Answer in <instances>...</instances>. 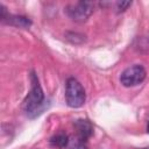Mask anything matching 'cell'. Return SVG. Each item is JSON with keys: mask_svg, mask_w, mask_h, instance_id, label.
I'll return each instance as SVG.
<instances>
[{"mask_svg": "<svg viewBox=\"0 0 149 149\" xmlns=\"http://www.w3.org/2000/svg\"><path fill=\"white\" fill-rule=\"evenodd\" d=\"M30 83H31V88L28 95L26 97V99L23 100L22 107L27 116L33 119L36 118L44 107V94L40 85V80L34 72L30 73Z\"/></svg>", "mask_w": 149, "mask_h": 149, "instance_id": "1", "label": "cell"}, {"mask_svg": "<svg viewBox=\"0 0 149 149\" xmlns=\"http://www.w3.org/2000/svg\"><path fill=\"white\" fill-rule=\"evenodd\" d=\"M65 100L68 106L72 108L81 107L86 100L85 90L76 78H69L65 86Z\"/></svg>", "mask_w": 149, "mask_h": 149, "instance_id": "2", "label": "cell"}, {"mask_svg": "<svg viewBox=\"0 0 149 149\" xmlns=\"http://www.w3.org/2000/svg\"><path fill=\"white\" fill-rule=\"evenodd\" d=\"M146 70L142 65L135 64L127 68L120 76V81L123 86L130 87L141 84L146 78Z\"/></svg>", "mask_w": 149, "mask_h": 149, "instance_id": "3", "label": "cell"}, {"mask_svg": "<svg viewBox=\"0 0 149 149\" xmlns=\"http://www.w3.org/2000/svg\"><path fill=\"white\" fill-rule=\"evenodd\" d=\"M94 5L91 1H79L74 5H70L66 8L68 15L76 22L86 21L93 13Z\"/></svg>", "mask_w": 149, "mask_h": 149, "instance_id": "4", "label": "cell"}, {"mask_svg": "<svg viewBox=\"0 0 149 149\" xmlns=\"http://www.w3.org/2000/svg\"><path fill=\"white\" fill-rule=\"evenodd\" d=\"M74 129H76V133L79 137L84 139V140H87L88 137L92 136L93 134V126L91 125L90 121L87 120H84V119H80V120H77L74 123Z\"/></svg>", "mask_w": 149, "mask_h": 149, "instance_id": "5", "label": "cell"}, {"mask_svg": "<svg viewBox=\"0 0 149 149\" xmlns=\"http://www.w3.org/2000/svg\"><path fill=\"white\" fill-rule=\"evenodd\" d=\"M2 22L15 26V27H20V28H29L31 26V21L28 17L22 15H8Z\"/></svg>", "mask_w": 149, "mask_h": 149, "instance_id": "6", "label": "cell"}, {"mask_svg": "<svg viewBox=\"0 0 149 149\" xmlns=\"http://www.w3.org/2000/svg\"><path fill=\"white\" fill-rule=\"evenodd\" d=\"M69 136L64 133H58L50 139V146L54 148H64L69 144Z\"/></svg>", "mask_w": 149, "mask_h": 149, "instance_id": "7", "label": "cell"}, {"mask_svg": "<svg viewBox=\"0 0 149 149\" xmlns=\"http://www.w3.org/2000/svg\"><path fill=\"white\" fill-rule=\"evenodd\" d=\"M87 140H84L81 137H79L78 135H74L72 137L69 139V147L70 149H87V144H86Z\"/></svg>", "mask_w": 149, "mask_h": 149, "instance_id": "8", "label": "cell"}, {"mask_svg": "<svg viewBox=\"0 0 149 149\" xmlns=\"http://www.w3.org/2000/svg\"><path fill=\"white\" fill-rule=\"evenodd\" d=\"M130 1H119L116 5H118V12L120 13V12H123V10H126L127 9V7L128 6H130Z\"/></svg>", "mask_w": 149, "mask_h": 149, "instance_id": "9", "label": "cell"}, {"mask_svg": "<svg viewBox=\"0 0 149 149\" xmlns=\"http://www.w3.org/2000/svg\"><path fill=\"white\" fill-rule=\"evenodd\" d=\"M147 132L149 133V123H148V127H147Z\"/></svg>", "mask_w": 149, "mask_h": 149, "instance_id": "10", "label": "cell"}]
</instances>
